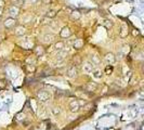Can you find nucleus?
Segmentation results:
<instances>
[{
  "mask_svg": "<svg viewBox=\"0 0 144 130\" xmlns=\"http://www.w3.org/2000/svg\"><path fill=\"white\" fill-rule=\"evenodd\" d=\"M10 12H11V15H16L18 14V9H16L15 6H12V8L10 9Z\"/></svg>",
  "mask_w": 144,
  "mask_h": 130,
  "instance_id": "nucleus-1",
  "label": "nucleus"
}]
</instances>
